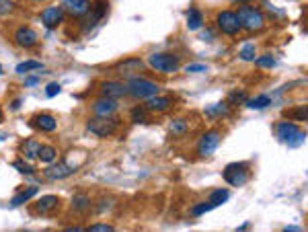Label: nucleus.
I'll list each match as a JSON object with an SVG mask.
<instances>
[{
	"instance_id": "nucleus-34",
	"label": "nucleus",
	"mask_w": 308,
	"mask_h": 232,
	"mask_svg": "<svg viewBox=\"0 0 308 232\" xmlns=\"http://www.w3.org/2000/svg\"><path fill=\"white\" fill-rule=\"evenodd\" d=\"M146 107H134L131 109V121L134 123H146Z\"/></svg>"
},
{
	"instance_id": "nucleus-25",
	"label": "nucleus",
	"mask_w": 308,
	"mask_h": 232,
	"mask_svg": "<svg viewBox=\"0 0 308 232\" xmlns=\"http://www.w3.org/2000/svg\"><path fill=\"white\" fill-rule=\"evenodd\" d=\"M204 25V15L197 11V9H191L189 13H187V27L191 29V31H195V29H200Z\"/></svg>"
},
{
	"instance_id": "nucleus-11",
	"label": "nucleus",
	"mask_w": 308,
	"mask_h": 232,
	"mask_svg": "<svg viewBox=\"0 0 308 232\" xmlns=\"http://www.w3.org/2000/svg\"><path fill=\"white\" fill-rule=\"evenodd\" d=\"M99 93H101V97L115 99V101L127 95L125 84H123V82H115V80H107V82H103V84H101V89H99Z\"/></svg>"
},
{
	"instance_id": "nucleus-33",
	"label": "nucleus",
	"mask_w": 308,
	"mask_h": 232,
	"mask_svg": "<svg viewBox=\"0 0 308 232\" xmlns=\"http://www.w3.org/2000/svg\"><path fill=\"white\" fill-rule=\"evenodd\" d=\"M285 115H288L290 119H300V121H304L306 117H308V109L304 107H298V109H290V111H285Z\"/></svg>"
},
{
	"instance_id": "nucleus-40",
	"label": "nucleus",
	"mask_w": 308,
	"mask_h": 232,
	"mask_svg": "<svg viewBox=\"0 0 308 232\" xmlns=\"http://www.w3.org/2000/svg\"><path fill=\"white\" fill-rule=\"evenodd\" d=\"M185 70H187V72H206L208 66H206V64H189Z\"/></svg>"
},
{
	"instance_id": "nucleus-42",
	"label": "nucleus",
	"mask_w": 308,
	"mask_h": 232,
	"mask_svg": "<svg viewBox=\"0 0 308 232\" xmlns=\"http://www.w3.org/2000/svg\"><path fill=\"white\" fill-rule=\"evenodd\" d=\"M19 107H21V101H19V99H17V101H15V103H13V109H19Z\"/></svg>"
},
{
	"instance_id": "nucleus-24",
	"label": "nucleus",
	"mask_w": 308,
	"mask_h": 232,
	"mask_svg": "<svg viewBox=\"0 0 308 232\" xmlns=\"http://www.w3.org/2000/svg\"><path fill=\"white\" fill-rule=\"evenodd\" d=\"M228 199H230V191H228V189H216V191H212L210 197H208V201H210L214 207L226 203Z\"/></svg>"
},
{
	"instance_id": "nucleus-29",
	"label": "nucleus",
	"mask_w": 308,
	"mask_h": 232,
	"mask_svg": "<svg viewBox=\"0 0 308 232\" xmlns=\"http://www.w3.org/2000/svg\"><path fill=\"white\" fill-rule=\"evenodd\" d=\"M72 207L76 209V212H86V209L91 207V197H86V195H74L72 197Z\"/></svg>"
},
{
	"instance_id": "nucleus-41",
	"label": "nucleus",
	"mask_w": 308,
	"mask_h": 232,
	"mask_svg": "<svg viewBox=\"0 0 308 232\" xmlns=\"http://www.w3.org/2000/svg\"><path fill=\"white\" fill-rule=\"evenodd\" d=\"M37 82H39V78H37V76H27V80H25V87H35Z\"/></svg>"
},
{
	"instance_id": "nucleus-13",
	"label": "nucleus",
	"mask_w": 308,
	"mask_h": 232,
	"mask_svg": "<svg viewBox=\"0 0 308 232\" xmlns=\"http://www.w3.org/2000/svg\"><path fill=\"white\" fill-rule=\"evenodd\" d=\"M62 21H64V9L62 7H50V9H46L41 13V23L46 25L48 29L58 27Z\"/></svg>"
},
{
	"instance_id": "nucleus-20",
	"label": "nucleus",
	"mask_w": 308,
	"mask_h": 232,
	"mask_svg": "<svg viewBox=\"0 0 308 232\" xmlns=\"http://www.w3.org/2000/svg\"><path fill=\"white\" fill-rule=\"evenodd\" d=\"M39 142L37 140H33V138H29L27 142H23L21 144V152H23V156L27 158V160H33V158H37V152H39Z\"/></svg>"
},
{
	"instance_id": "nucleus-17",
	"label": "nucleus",
	"mask_w": 308,
	"mask_h": 232,
	"mask_svg": "<svg viewBox=\"0 0 308 232\" xmlns=\"http://www.w3.org/2000/svg\"><path fill=\"white\" fill-rule=\"evenodd\" d=\"M173 105V99L171 97H159L154 95L150 99H146V109L148 111H167Z\"/></svg>"
},
{
	"instance_id": "nucleus-6",
	"label": "nucleus",
	"mask_w": 308,
	"mask_h": 232,
	"mask_svg": "<svg viewBox=\"0 0 308 232\" xmlns=\"http://www.w3.org/2000/svg\"><path fill=\"white\" fill-rule=\"evenodd\" d=\"M224 181H228L232 187H240L249 181V166L247 162H230L224 168Z\"/></svg>"
},
{
	"instance_id": "nucleus-2",
	"label": "nucleus",
	"mask_w": 308,
	"mask_h": 232,
	"mask_svg": "<svg viewBox=\"0 0 308 232\" xmlns=\"http://www.w3.org/2000/svg\"><path fill=\"white\" fill-rule=\"evenodd\" d=\"M125 91L134 99H150L154 95H159V84L142 76H129L125 82Z\"/></svg>"
},
{
	"instance_id": "nucleus-35",
	"label": "nucleus",
	"mask_w": 308,
	"mask_h": 232,
	"mask_svg": "<svg viewBox=\"0 0 308 232\" xmlns=\"http://www.w3.org/2000/svg\"><path fill=\"white\" fill-rule=\"evenodd\" d=\"M255 64L259 68H273L275 66V60L271 56H261V58H255Z\"/></svg>"
},
{
	"instance_id": "nucleus-38",
	"label": "nucleus",
	"mask_w": 308,
	"mask_h": 232,
	"mask_svg": "<svg viewBox=\"0 0 308 232\" xmlns=\"http://www.w3.org/2000/svg\"><path fill=\"white\" fill-rule=\"evenodd\" d=\"M15 5H13V0H0V15H9L13 13Z\"/></svg>"
},
{
	"instance_id": "nucleus-45",
	"label": "nucleus",
	"mask_w": 308,
	"mask_h": 232,
	"mask_svg": "<svg viewBox=\"0 0 308 232\" xmlns=\"http://www.w3.org/2000/svg\"><path fill=\"white\" fill-rule=\"evenodd\" d=\"M0 74H3V68H0Z\"/></svg>"
},
{
	"instance_id": "nucleus-31",
	"label": "nucleus",
	"mask_w": 308,
	"mask_h": 232,
	"mask_svg": "<svg viewBox=\"0 0 308 232\" xmlns=\"http://www.w3.org/2000/svg\"><path fill=\"white\" fill-rule=\"evenodd\" d=\"M249 97H247V93L245 91H230L228 93V103L230 105H240V103H245Z\"/></svg>"
},
{
	"instance_id": "nucleus-5",
	"label": "nucleus",
	"mask_w": 308,
	"mask_h": 232,
	"mask_svg": "<svg viewBox=\"0 0 308 232\" xmlns=\"http://www.w3.org/2000/svg\"><path fill=\"white\" fill-rule=\"evenodd\" d=\"M119 128V121L111 115V117H93L89 119V123H86V132L89 134H95L99 138H107V136H111L113 132H117Z\"/></svg>"
},
{
	"instance_id": "nucleus-43",
	"label": "nucleus",
	"mask_w": 308,
	"mask_h": 232,
	"mask_svg": "<svg viewBox=\"0 0 308 232\" xmlns=\"http://www.w3.org/2000/svg\"><path fill=\"white\" fill-rule=\"evenodd\" d=\"M0 121H3V109H0Z\"/></svg>"
},
{
	"instance_id": "nucleus-12",
	"label": "nucleus",
	"mask_w": 308,
	"mask_h": 232,
	"mask_svg": "<svg viewBox=\"0 0 308 232\" xmlns=\"http://www.w3.org/2000/svg\"><path fill=\"white\" fill-rule=\"evenodd\" d=\"M62 9L72 17H84L91 11V0H62Z\"/></svg>"
},
{
	"instance_id": "nucleus-15",
	"label": "nucleus",
	"mask_w": 308,
	"mask_h": 232,
	"mask_svg": "<svg viewBox=\"0 0 308 232\" xmlns=\"http://www.w3.org/2000/svg\"><path fill=\"white\" fill-rule=\"evenodd\" d=\"M58 205H60V197H56V195H43V197H39L35 201L33 212L35 214H50V212H54Z\"/></svg>"
},
{
	"instance_id": "nucleus-9",
	"label": "nucleus",
	"mask_w": 308,
	"mask_h": 232,
	"mask_svg": "<svg viewBox=\"0 0 308 232\" xmlns=\"http://www.w3.org/2000/svg\"><path fill=\"white\" fill-rule=\"evenodd\" d=\"M78 166H70V164H66V162H60V164H52L43 171V177H46L48 181H60V179H66V177H70L74 171H76Z\"/></svg>"
},
{
	"instance_id": "nucleus-36",
	"label": "nucleus",
	"mask_w": 308,
	"mask_h": 232,
	"mask_svg": "<svg viewBox=\"0 0 308 232\" xmlns=\"http://www.w3.org/2000/svg\"><path fill=\"white\" fill-rule=\"evenodd\" d=\"M13 166L17 168L19 173H23V175H33V173H35V168H33V166H29V164H27V162H23V160H15V162H13Z\"/></svg>"
},
{
	"instance_id": "nucleus-7",
	"label": "nucleus",
	"mask_w": 308,
	"mask_h": 232,
	"mask_svg": "<svg viewBox=\"0 0 308 232\" xmlns=\"http://www.w3.org/2000/svg\"><path fill=\"white\" fill-rule=\"evenodd\" d=\"M220 140H222L220 138V132H216V130L206 132L200 140H197V154L200 156H212L216 152V148H218Z\"/></svg>"
},
{
	"instance_id": "nucleus-28",
	"label": "nucleus",
	"mask_w": 308,
	"mask_h": 232,
	"mask_svg": "<svg viewBox=\"0 0 308 232\" xmlns=\"http://www.w3.org/2000/svg\"><path fill=\"white\" fill-rule=\"evenodd\" d=\"M43 64L37 60H27V62H21V64L17 66V72L19 74H27V72H33V70H39Z\"/></svg>"
},
{
	"instance_id": "nucleus-18",
	"label": "nucleus",
	"mask_w": 308,
	"mask_h": 232,
	"mask_svg": "<svg viewBox=\"0 0 308 232\" xmlns=\"http://www.w3.org/2000/svg\"><path fill=\"white\" fill-rule=\"evenodd\" d=\"M228 111H230L228 103L220 101V103H216V105H210V107H206V117H210V119H220V117H226Z\"/></svg>"
},
{
	"instance_id": "nucleus-1",
	"label": "nucleus",
	"mask_w": 308,
	"mask_h": 232,
	"mask_svg": "<svg viewBox=\"0 0 308 232\" xmlns=\"http://www.w3.org/2000/svg\"><path fill=\"white\" fill-rule=\"evenodd\" d=\"M273 132H275V136H277V140L279 142H283V144H288L290 148H298V146L306 140V134L304 132H300V128L294 123V121H279V123H275V128H273Z\"/></svg>"
},
{
	"instance_id": "nucleus-3",
	"label": "nucleus",
	"mask_w": 308,
	"mask_h": 232,
	"mask_svg": "<svg viewBox=\"0 0 308 232\" xmlns=\"http://www.w3.org/2000/svg\"><path fill=\"white\" fill-rule=\"evenodd\" d=\"M236 19H238V25L243 29H249V31H259L265 25V15H263L259 9L255 7H240L236 11Z\"/></svg>"
},
{
	"instance_id": "nucleus-32",
	"label": "nucleus",
	"mask_w": 308,
	"mask_h": 232,
	"mask_svg": "<svg viewBox=\"0 0 308 232\" xmlns=\"http://www.w3.org/2000/svg\"><path fill=\"white\" fill-rule=\"evenodd\" d=\"M257 50H255V46L253 44H247V46H243V50H240V60H245V62H253L257 56Z\"/></svg>"
},
{
	"instance_id": "nucleus-14",
	"label": "nucleus",
	"mask_w": 308,
	"mask_h": 232,
	"mask_svg": "<svg viewBox=\"0 0 308 232\" xmlns=\"http://www.w3.org/2000/svg\"><path fill=\"white\" fill-rule=\"evenodd\" d=\"M15 41H17V46L29 50V48L37 46V33L33 29H29V27H19L15 31Z\"/></svg>"
},
{
	"instance_id": "nucleus-23",
	"label": "nucleus",
	"mask_w": 308,
	"mask_h": 232,
	"mask_svg": "<svg viewBox=\"0 0 308 232\" xmlns=\"http://www.w3.org/2000/svg\"><path fill=\"white\" fill-rule=\"evenodd\" d=\"M247 107L249 109H265L271 105V97L269 95H259V97H253V99H247Z\"/></svg>"
},
{
	"instance_id": "nucleus-44",
	"label": "nucleus",
	"mask_w": 308,
	"mask_h": 232,
	"mask_svg": "<svg viewBox=\"0 0 308 232\" xmlns=\"http://www.w3.org/2000/svg\"><path fill=\"white\" fill-rule=\"evenodd\" d=\"M230 3H240V0H230Z\"/></svg>"
},
{
	"instance_id": "nucleus-19",
	"label": "nucleus",
	"mask_w": 308,
	"mask_h": 232,
	"mask_svg": "<svg viewBox=\"0 0 308 232\" xmlns=\"http://www.w3.org/2000/svg\"><path fill=\"white\" fill-rule=\"evenodd\" d=\"M142 68H144L142 60H127V62H123V64L117 66V70H119L121 74H125L127 78H129V76H136V72L142 70Z\"/></svg>"
},
{
	"instance_id": "nucleus-22",
	"label": "nucleus",
	"mask_w": 308,
	"mask_h": 232,
	"mask_svg": "<svg viewBox=\"0 0 308 232\" xmlns=\"http://www.w3.org/2000/svg\"><path fill=\"white\" fill-rule=\"evenodd\" d=\"M91 13V11H89ZM107 13H109V9H107V3L105 0H99L97 3V7L93 9V13H91V19H89V25H97L99 21L103 19V17H107Z\"/></svg>"
},
{
	"instance_id": "nucleus-10",
	"label": "nucleus",
	"mask_w": 308,
	"mask_h": 232,
	"mask_svg": "<svg viewBox=\"0 0 308 232\" xmlns=\"http://www.w3.org/2000/svg\"><path fill=\"white\" fill-rule=\"evenodd\" d=\"M117 101L115 99H107V97H101L93 103V111L97 117H111L115 111H117Z\"/></svg>"
},
{
	"instance_id": "nucleus-26",
	"label": "nucleus",
	"mask_w": 308,
	"mask_h": 232,
	"mask_svg": "<svg viewBox=\"0 0 308 232\" xmlns=\"http://www.w3.org/2000/svg\"><path fill=\"white\" fill-rule=\"evenodd\" d=\"M56 156H58V152H56V148H54V146H39L37 158H39L41 162L50 164V162H54V160H56Z\"/></svg>"
},
{
	"instance_id": "nucleus-16",
	"label": "nucleus",
	"mask_w": 308,
	"mask_h": 232,
	"mask_svg": "<svg viewBox=\"0 0 308 232\" xmlns=\"http://www.w3.org/2000/svg\"><path fill=\"white\" fill-rule=\"evenodd\" d=\"M31 123H33V128H37L39 132H48V134L56 132V128H58L56 119H54L52 115H48V113H39V115H35Z\"/></svg>"
},
{
	"instance_id": "nucleus-39",
	"label": "nucleus",
	"mask_w": 308,
	"mask_h": 232,
	"mask_svg": "<svg viewBox=\"0 0 308 232\" xmlns=\"http://www.w3.org/2000/svg\"><path fill=\"white\" fill-rule=\"evenodd\" d=\"M86 230H91V232H93V230H95V232H111L113 228L109 226V224H91Z\"/></svg>"
},
{
	"instance_id": "nucleus-30",
	"label": "nucleus",
	"mask_w": 308,
	"mask_h": 232,
	"mask_svg": "<svg viewBox=\"0 0 308 232\" xmlns=\"http://www.w3.org/2000/svg\"><path fill=\"white\" fill-rule=\"evenodd\" d=\"M210 209H214V205L206 199V201H202V203H197V205L191 207V216H204V214L210 212Z\"/></svg>"
},
{
	"instance_id": "nucleus-21",
	"label": "nucleus",
	"mask_w": 308,
	"mask_h": 232,
	"mask_svg": "<svg viewBox=\"0 0 308 232\" xmlns=\"http://www.w3.org/2000/svg\"><path fill=\"white\" fill-rule=\"evenodd\" d=\"M35 193H37V187H29V189H23V191H19V193L11 199V207H19V205L27 203Z\"/></svg>"
},
{
	"instance_id": "nucleus-8",
	"label": "nucleus",
	"mask_w": 308,
	"mask_h": 232,
	"mask_svg": "<svg viewBox=\"0 0 308 232\" xmlns=\"http://www.w3.org/2000/svg\"><path fill=\"white\" fill-rule=\"evenodd\" d=\"M216 23H218V29L222 31V33H226V35H236V33L240 31L236 13H232V11H222V13H218Z\"/></svg>"
},
{
	"instance_id": "nucleus-4",
	"label": "nucleus",
	"mask_w": 308,
	"mask_h": 232,
	"mask_svg": "<svg viewBox=\"0 0 308 232\" xmlns=\"http://www.w3.org/2000/svg\"><path fill=\"white\" fill-rule=\"evenodd\" d=\"M148 66L163 74H173L179 70V58L173 54H167V52H157V54H150Z\"/></svg>"
},
{
	"instance_id": "nucleus-37",
	"label": "nucleus",
	"mask_w": 308,
	"mask_h": 232,
	"mask_svg": "<svg viewBox=\"0 0 308 232\" xmlns=\"http://www.w3.org/2000/svg\"><path fill=\"white\" fill-rule=\"evenodd\" d=\"M60 91H62V87H60V82H50V84H48V87H46V95H48V99H52V97L60 95Z\"/></svg>"
},
{
	"instance_id": "nucleus-27",
	"label": "nucleus",
	"mask_w": 308,
	"mask_h": 232,
	"mask_svg": "<svg viewBox=\"0 0 308 232\" xmlns=\"http://www.w3.org/2000/svg\"><path fill=\"white\" fill-rule=\"evenodd\" d=\"M187 130H189V125H187L185 119H175V121H171V125H169V132H171L173 136H183Z\"/></svg>"
}]
</instances>
